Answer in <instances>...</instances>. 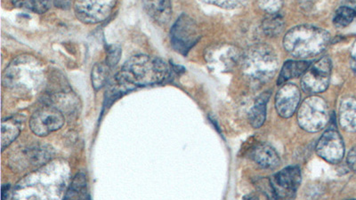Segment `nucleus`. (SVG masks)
<instances>
[{
  "instance_id": "9",
  "label": "nucleus",
  "mask_w": 356,
  "mask_h": 200,
  "mask_svg": "<svg viewBox=\"0 0 356 200\" xmlns=\"http://www.w3.org/2000/svg\"><path fill=\"white\" fill-rule=\"evenodd\" d=\"M65 117L61 110L56 107H44L31 116L30 128L38 136H47L61 129L65 125Z\"/></svg>"
},
{
  "instance_id": "28",
  "label": "nucleus",
  "mask_w": 356,
  "mask_h": 200,
  "mask_svg": "<svg viewBox=\"0 0 356 200\" xmlns=\"http://www.w3.org/2000/svg\"><path fill=\"white\" fill-rule=\"evenodd\" d=\"M349 168L354 172H356V147H354L348 152V158H346Z\"/></svg>"
},
{
  "instance_id": "6",
  "label": "nucleus",
  "mask_w": 356,
  "mask_h": 200,
  "mask_svg": "<svg viewBox=\"0 0 356 200\" xmlns=\"http://www.w3.org/2000/svg\"><path fill=\"white\" fill-rule=\"evenodd\" d=\"M200 39L198 25L188 15H181L171 28V44L173 49L181 55L186 56Z\"/></svg>"
},
{
  "instance_id": "11",
  "label": "nucleus",
  "mask_w": 356,
  "mask_h": 200,
  "mask_svg": "<svg viewBox=\"0 0 356 200\" xmlns=\"http://www.w3.org/2000/svg\"><path fill=\"white\" fill-rule=\"evenodd\" d=\"M207 61L214 69L220 72L230 71L243 59L240 50L233 44H221L208 50Z\"/></svg>"
},
{
  "instance_id": "10",
  "label": "nucleus",
  "mask_w": 356,
  "mask_h": 200,
  "mask_svg": "<svg viewBox=\"0 0 356 200\" xmlns=\"http://www.w3.org/2000/svg\"><path fill=\"white\" fill-rule=\"evenodd\" d=\"M301 171L298 167H289L272 178L271 183L277 199L294 198L301 183Z\"/></svg>"
},
{
  "instance_id": "22",
  "label": "nucleus",
  "mask_w": 356,
  "mask_h": 200,
  "mask_svg": "<svg viewBox=\"0 0 356 200\" xmlns=\"http://www.w3.org/2000/svg\"><path fill=\"white\" fill-rule=\"evenodd\" d=\"M86 188H87V182H86L85 174H79L73 180L65 199H85L87 197Z\"/></svg>"
},
{
  "instance_id": "19",
  "label": "nucleus",
  "mask_w": 356,
  "mask_h": 200,
  "mask_svg": "<svg viewBox=\"0 0 356 200\" xmlns=\"http://www.w3.org/2000/svg\"><path fill=\"white\" fill-rule=\"evenodd\" d=\"M284 28V18L277 12L268 14L263 21V31L267 36L276 37L282 33Z\"/></svg>"
},
{
  "instance_id": "23",
  "label": "nucleus",
  "mask_w": 356,
  "mask_h": 200,
  "mask_svg": "<svg viewBox=\"0 0 356 200\" xmlns=\"http://www.w3.org/2000/svg\"><path fill=\"white\" fill-rule=\"evenodd\" d=\"M14 4L37 14H44L54 4V0H15Z\"/></svg>"
},
{
  "instance_id": "16",
  "label": "nucleus",
  "mask_w": 356,
  "mask_h": 200,
  "mask_svg": "<svg viewBox=\"0 0 356 200\" xmlns=\"http://www.w3.org/2000/svg\"><path fill=\"white\" fill-rule=\"evenodd\" d=\"M340 126L346 131L356 132V99L354 97L345 98L339 107Z\"/></svg>"
},
{
  "instance_id": "4",
  "label": "nucleus",
  "mask_w": 356,
  "mask_h": 200,
  "mask_svg": "<svg viewBox=\"0 0 356 200\" xmlns=\"http://www.w3.org/2000/svg\"><path fill=\"white\" fill-rule=\"evenodd\" d=\"M244 74L254 81L266 82L278 69V58L275 50L266 44H257L243 56Z\"/></svg>"
},
{
  "instance_id": "3",
  "label": "nucleus",
  "mask_w": 356,
  "mask_h": 200,
  "mask_svg": "<svg viewBox=\"0 0 356 200\" xmlns=\"http://www.w3.org/2000/svg\"><path fill=\"white\" fill-rule=\"evenodd\" d=\"M43 67L33 56L17 57L6 68L3 75L5 87L22 93L40 90L44 83Z\"/></svg>"
},
{
  "instance_id": "1",
  "label": "nucleus",
  "mask_w": 356,
  "mask_h": 200,
  "mask_svg": "<svg viewBox=\"0 0 356 200\" xmlns=\"http://www.w3.org/2000/svg\"><path fill=\"white\" fill-rule=\"evenodd\" d=\"M170 75L166 62L145 55L131 57L115 76V82L124 93L138 87L160 84Z\"/></svg>"
},
{
  "instance_id": "14",
  "label": "nucleus",
  "mask_w": 356,
  "mask_h": 200,
  "mask_svg": "<svg viewBox=\"0 0 356 200\" xmlns=\"http://www.w3.org/2000/svg\"><path fill=\"white\" fill-rule=\"evenodd\" d=\"M146 14L159 24H167L172 17L170 0H142Z\"/></svg>"
},
{
  "instance_id": "5",
  "label": "nucleus",
  "mask_w": 356,
  "mask_h": 200,
  "mask_svg": "<svg viewBox=\"0 0 356 200\" xmlns=\"http://www.w3.org/2000/svg\"><path fill=\"white\" fill-rule=\"evenodd\" d=\"M330 120L326 101L319 97H310L302 103L298 111V122L305 131L317 133L325 128Z\"/></svg>"
},
{
  "instance_id": "18",
  "label": "nucleus",
  "mask_w": 356,
  "mask_h": 200,
  "mask_svg": "<svg viewBox=\"0 0 356 200\" xmlns=\"http://www.w3.org/2000/svg\"><path fill=\"white\" fill-rule=\"evenodd\" d=\"M21 128L15 119H8L2 122L1 125V149L6 150L20 135Z\"/></svg>"
},
{
  "instance_id": "7",
  "label": "nucleus",
  "mask_w": 356,
  "mask_h": 200,
  "mask_svg": "<svg viewBox=\"0 0 356 200\" xmlns=\"http://www.w3.org/2000/svg\"><path fill=\"white\" fill-rule=\"evenodd\" d=\"M332 65L329 57L318 60L310 65L301 79V87L307 94L323 93L329 88Z\"/></svg>"
},
{
  "instance_id": "15",
  "label": "nucleus",
  "mask_w": 356,
  "mask_h": 200,
  "mask_svg": "<svg viewBox=\"0 0 356 200\" xmlns=\"http://www.w3.org/2000/svg\"><path fill=\"white\" fill-rule=\"evenodd\" d=\"M253 158L259 166L265 169H275L281 164V158L277 152L268 144L257 146L254 151Z\"/></svg>"
},
{
  "instance_id": "21",
  "label": "nucleus",
  "mask_w": 356,
  "mask_h": 200,
  "mask_svg": "<svg viewBox=\"0 0 356 200\" xmlns=\"http://www.w3.org/2000/svg\"><path fill=\"white\" fill-rule=\"evenodd\" d=\"M356 18V9L354 6H340L336 11L333 19V24L336 27L345 28L348 26Z\"/></svg>"
},
{
  "instance_id": "29",
  "label": "nucleus",
  "mask_w": 356,
  "mask_h": 200,
  "mask_svg": "<svg viewBox=\"0 0 356 200\" xmlns=\"http://www.w3.org/2000/svg\"><path fill=\"white\" fill-rule=\"evenodd\" d=\"M72 0H54V6L60 9H69L71 8Z\"/></svg>"
},
{
  "instance_id": "8",
  "label": "nucleus",
  "mask_w": 356,
  "mask_h": 200,
  "mask_svg": "<svg viewBox=\"0 0 356 200\" xmlns=\"http://www.w3.org/2000/svg\"><path fill=\"white\" fill-rule=\"evenodd\" d=\"M116 3L117 0H75V15L83 24H99L110 17Z\"/></svg>"
},
{
  "instance_id": "26",
  "label": "nucleus",
  "mask_w": 356,
  "mask_h": 200,
  "mask_svg": "<svg viewBox=\"0 0 356 200\" xmlns=\"http://www.w3.org/2000/svg\"><path fill=\"white\" fill-rule=\"evenodd\" d=\"M202 1L219 6L221 8L235 9L246 4L248 0H202Z\"/></svg>"
},
{
  "instance_id": "13",
  "label": "nucleus",
  "mask_w": 356,
  "mask_h": 200,
  "mask_svg": "<svg viewBox=\"0 0 356 200\" xmlns=\"http://www.w3.org/2000/svg\"><path fill=\"white\" fill-rule=\"evenodd\" d=\"M300 88L293 84L282 85L275 97V108L280 116L289 119L293 116L300 106Z\"/></svg>"
},
{
  "instance_id": "27",
  "label": "nucleus",
  "mask_w": 356,
  "mask_h": 200,
  "mask_svg": "<svg viewBox=\"0 0 356 200\" xmlns=\"http://www.w3.org/2000/svg\"><path fill=\"white\" fill-rule=\"evenodd\" d=\"M259 5L268 14H275L282 8L284 0H259Z\"/></svg>"
},
{
  "instance_id": "12",
  "label": "nucleus",
  "mask_w": 356,
  "mask_h": 200,
  "mask_svg": "<svg viewBox=\"0 0 356 200\" xmlns=\"http://www.w3.org/2000/svg\"><path fill=\"white\" fill-rule=\"evenodd\" d=\"M317 154L329 163L337 164L345 154L344 141L336 130H327L316 145Z\"/></svg>"
},
{
  "instance_id": "24",
  "label": "nucleus",
  "mask_w": 356,
  "mask_h": 200,
  "mask_svg": "<svg viewBox=\"0 0 356 200\" xmlns=\"http://www.w3.org/2000/svg\"><path fill=\"white\" fill-rule=\"evenodd\" d=\"M110 67L104 63H97L91 73L92 85L95 91L100 90L106 84L109 78Z\"/></svg>"
},
{
  "instance_id": "25",
  "label": "nucleus",
  "mask_w": 356,
  "mask_h": 200,
  "mask_svg": "<svg viewBox=\"0 0 356 200\" xmlns=\"http://www.w3.org/2000/svg\"><path fill=\"white\" fill-rule=\"evenodd\" d=\"M122 55V47L119 44H111L107 49L106 65L110 69L114 68L119 63Z\"/></svg>"
},
{
  "instance_id": "17",
  "label": "nucleus",
  "mask_w": 356,
  "mask_h": 200,
  "mask_svg": "<svg viewBox=\"0 0 356 200\" xmlns=\"http://www.w3.org/2000/svg\"><path fill=\"white\" fill-rule=\"evenodd\" d=\"M310 62L305 61H288L282 66L278 78V85L284 84L289 79L303 76L310 67Z\"/></svg>"
},
{
  "instance_id": "20",
  "label": "nucleus",
  "mask_w": 356,
  "mask_h": 200,
  "mask_svg": "<svg viewBox=\"0 0 356 200\" xmlns=\"http://www.w3.org/2000/svg\"><path fill=\"white\" fill-rule=\"evenodd\" d=\"M266 97H260L256 101L255 106H253L250 113V122L254 128H261L263 124L265 123L266 119Z\"/></svg>"
},
{
  "instance_id": "30",
  "label": "nucleus",
  "mask_w": 356,
  "mask_h": 200,
  "mask_svg": "<svg viewBox=\"0 0 356 200\" xmlns=\"http://www.w3.org/2000/svg\"><path fill=\"white\" fill-rule=\"evenodd\" d=\"M354 59L355 60V66H356V55L354 56Z\"/></svg>"
},
{
  "instance_id": "2",
  "label": "nucleus",
  "mask_w": 356,
  "mask_h": 200,
  "mask_svg": "<svg viewBox=\"0 0 356 200\" xmlns=\"http://www.w3.org/2000/svg\"><path fill=\"white\" fill-rule=\"evenodd\" d=\"M330 42V35L322 28L300 25L292 28L284 39V49L297 58H308L320 55Z\"/></svg>"
}]
</instances>
